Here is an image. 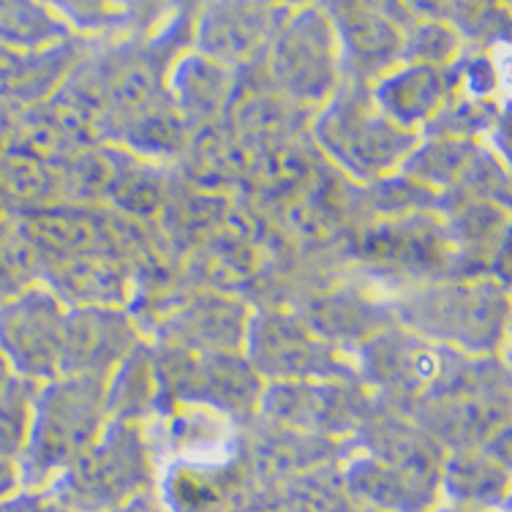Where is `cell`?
Listing matches in <instances>:
<instances>
[{"mask_svg":"<svg viewBox=\"0 0 512 512\" xmlns=\"http://www.w3.org/2000/svg\"><path fill=\"white\" fill-rule=\"evenodd\" d=\"M25 107L14 104L9 99H0V153L9 150V142L14 137V128H17V120H20V112Z\"/></svg>","mask_w":512,"mask_h":512,"instance_id":"obj_36","label":"cell"},{"mask_svg":"<svg viewBox=\"0 0 512 512\" xmlns=\"http://www.w3.org/2000/svg\"><path fill=\"white\" fill-rule=\"evenodd\" d=\"M436 512H477V510H466V507H453V504H442Z\"/></svg>","mask_w":512,"mask_h":512,"instance_id":"obj_43","label":"cell"},{"mask_svg":"<svg viewBox=\"0 0 512 512\" xmlns=\"http://www.w3.org/2000/svg\"><path fill=\"white\" fill-rule=\"evenodd\" d=\"M158 455L148 425L112 423L69 472L47 488L71 512H115L142 493L156 491Z\"/></svg>","mask_w":512,"mask_h":512,"instance_id":"obj_5","label":"cell"},{"mask_svg":"<svg viewBox=\"0 0 512 512\" xmlns=\"http://www.w3.org/2000/svg\"><path fill=\"white\" fill-rule=\"evenodd\" d=\"M256 483L243 458V444L232 455L164 461L156 493L167 512H237Z\"/></svg>","mask_w":512,"mask_h":512,"instance_id":"obj_13","label":"cell"},{"mask_svg":"<svg viewBox=\"0 0 512 512\" xmlns=\"http://www.w3.org/2000/svg\"><path fill=\"white\" fill-rule=\"evenodd\" d=\"M442 502L477 512H507L510 466L483 447L447 453L442 463Z\"/></svg>","mask_w":512,"mask_h":512,"instance_id":"obj_24","label":"cell"},{"mask_svg":"<svg viewBox=\"0 0 512 512\" xmlns=\"http://www.w3.org/2000/svg\"><path fill=\"white\" fill-rule=\"evenodd\" d=\"M20 237L41 262L66 256L112 251L107 207H79L55 202L20 213Z\"/></svg>","mask_w":512,"mask_h":512,"instance_id":"obj_20","label":"cell"},{"mask_svg":"<svg viewBox=\"0 0 512 512\" xmlns=\"http://www.w3.org/2000/svg\"><path fill=\"white\" fill-rule=\"evenodd\" d=\"M66 314L69 308L41 281L0 306V355L14 376L33 384L60 376Z\"/></svg>","mask_w":512,"mask_h":512,"instance_id":"obj_11","label":"cell"},{"mask_svg":"<svg viewBox=\"0 0 512 512\" xmlns=\"http://www.w3.org/2000/svg\"><path fill=\"white\" fill-rule=\"evenodd\" d=\"M22 55H11V52L0 50V99H9L14 93V85H17V77H20Z\"/></svg>","mask_w":512,"mask_h":512,"instance_id":"obj_35","label":"cell"},{"mask_svg":"<svg viewBox=\"0 0 512 512\" xmlns=\"http://www.w3.org/2000/svg\"><path fill=\"white\" fill-rule=\"evenodd\" d=\"M444 453L477 450L510 425V374L499 357H469L461 379L409 412Z\"/></svg>","mask_w":512,"mask_h":512,"instance_id":"obj_9","label":"cell"},{"mask_svg":"<svg viewBox=\"0 0 512 512\" xmlns=\"http://www.w3.org/2000/svg\"><path fill=\"white\" fill-rule=\"evenodd\" d=\"M77 39L55 3L0 0V50L11 55H41Z\"/></svg>","mask_w":512,"mask_h":512,"instance_id":"obj_27","label":"cell"},{"mask_svg":"<svg viewBox=\"0 0 512 512\" xmlns=\"http://www.w3.org/2000/svg\"><path fill=\"white\" fill-rule=\"evenodd\" d=\"M368 90L379 112L390 123L412 134H423V128L453 96V79L447 69L398 63Z\"/></svg>","mask_w":512,"mask_h":512,"instance_id":"obj_22","label":"cell"},{"mask_svg":"<svg viewBox=\"0 0 512 512\" xmlns=\"http://www.w3.org/2000/svg\"><path fill=\"white\" fill-rule=\"evenodd\" d=\"M346 450L349 444L297 434L262 417L243 428V458L256 485H284L319 466L338 463Z\"/></svg>","mask_w":512,"mask_h":512,"instance_id":"obj_19","label":"cell"},{"mask_svg":"<svg viewBox=\"0 0 512 512\" xmlns=\"http://www.w3.org/2000/svg\"><path fill=\"white\" fill-rule=\"evenodd\" d=\"M148 335L123 308H74L66 314L60 374L109 379Z\"/></svg>","mask_w":512,"mask_h":512,"instance_id":"obj_15","label":"cell"},{"mask_svg":"<svg viewBox=\"0 0 512 512\" xmlns=\"http://www.w3.org/2000/svg\"><path fill=\"white\" fill-rule=\"evenodd\" d=\"M39 281L63 306L74 308H131L134 273L126 259L112 251L66 256L41 262Z\"/></svg>","mask_w":512,"mask_h":512,"instance_id":"obj_18","label":"cell"},{"mask_svg":"<svg viewBox=\"0 0 512 512\" xmlns=\"http://www.w3.org/2000/svg\"><path fill=\"white\" fill-rule=\"evenodd\" d=\"M333 22L344 82L371 88L401 63L404 30L384 3H322Z\"/></svg>","mask_w":512,"mask_h":512,"instance_id":"obj_14","label":"cell"},{"mask_svg":"<svg viewBox=\"0 0 512 512\" xmlns=\"http://www.w3.org/2000/svg\"><path fill=\"white\" fill-rule=\"evenodd\" d=\"M33 493V510L30 512H71L58 496L50 491H30Z\"/></svg>","mask_w":512,"mask_h":512,"instance_id":"obj_40","label":"cell"},{"mask_svg":"<svg viewBox=\"0 0 512 512\" xmlns=\"http://www.w3.org/2000/svg\"><path fill=\"white\" fill-rule=\"evenodd\" d=\"M107 382L96 376L60 374L39 384L28 442L22 450V491H47L82 458L109 423Z\"/></svg>","mask_w":512,"mask_h":512,"instance_id":"obj_2","label":"cell"},{"mask_svg":"<svg viewBox=\"0 0 512 512\" xmlns=\"http://www.w3.org/2000/svg\"><path fill=\"white\" fill-rule=\"evenodd\" d=\"M504 109L496 104V99H472L453 90L439 115L423 128L420 137H447V139H474L485 131H493L499 123Z\"/></svg>","mask_w":512,"mask_h":512,"instance_id":"obj_31","label":"cell"},{"mask_svg":"<svg viewBox=\"0 0 512 512\" xmlns=\"http://www.w3.org/2000/svg\"><path fill=\"white\" fill-rule=\"evenodd\" d=\"M262 74L281 99L303 112H319L344 85L341 52L325 6H295L262 58Z\"/></svg>","mask_w":512,"mask_h":512,"instance_id":"obj_6","label":"cell"},{"mask_svg":"<svg viewBox=\"0 0 512 512\" xmlns=\"http://www.w3.org/2000/svg\"><path fill=\"white\" fill-rule=\"evenodd\" d=\"M319 156L333 161L346 178L360 186L395 175L420 134L404 131L384 118L371 99V90L344 82L325 107L308 123Z\"/></svg>","mask_w":512,"mask_h":512,"instance_id":"obj_3","label":"cell"},{"mask_svg":"<svg viewBox=\"0 0 512 512\" xmlns=\"http://www.w3.org/2000/svg\"><path fill=\"white\" fill-rule=\"evenodd\" d=\"M349 502L368 512H436L442 507V477L406 472L349 444L338 461Z\"/></svg>","mask_w":512,"mask_h":512,"instance_id":"obj_16","label":"cell"},{"mask_svg":"<svg viewBox=\"0 0 512 512\" xmlns=\"http://www.w3.org/2000/svg\"><path fill=\"white\" fill-rule=\"evenodd\" d=\"M387 308L393 322L406 330L472 357H496L510 319L507 286L493 278L414 281Z\"/></svg>","mask_w":512,"mask_h":512,"instance_id":"obj_1","label":"cell"},{"mask_svg":"<svg viewBox=\"0 0 512 512\" xmlns=\"http://www.w3.org/2000/svg\"><path fill=\"white\" fill-rule=\"evenodd\" d=\"M349 444L376 461L390 463L406 472L442 477V463L447 453L409 414L379 404V401Z\"/></svg>","mask_w":512,"mask_h":512,"instance_id":"obj_21","label":"cell"},{"mask_svg":"<svg viewBox=\"0 0 512 512\" xmlns=\"http://www.w3.org/2000/svg\"><path fill=\"white\" fill-rule=\"evenodd\" d=\"M167 93L194 131L216 126L224 123L235 96V71L191 50L169 71Z\"/></svg>","mask_w":512,"mask_h":512,"instance_id":"obj_23","label":"cell"},{"mask_svg":"<svg viewBox=\"0 0 512 512\" xmlns=\"http://www.w3.org/2000/svg\"><path fill=\"white\" fill-rule=\"evenodd\" d=\"M115 512H167V507L161 504V499H158L156 491H150V493H142V496H137L134 502L123 504V507H118Z\"/></svg>","mask_w":512,"mask_h":512,"instance_id":"obj_39","label":"cell"},{"mask_svg":"<svg viewBox=\"0 0 512 512\" xmlns=\"http://www.w3.org/2000/svg\"><path fill=\"white\" fill-rule=\"evenodd\" d=\"M39 384L25 382L14 376L0 390V458L3 461H20L25 442H28L30 420H33V404H36Z\"/></svg>","mask_w":512,"mask_h":512,"instance_id":"obj_32","label":"cell"},{"mask_svg":"<svg viewBox=\"0 0 512 512\" xmlns=\"http://www.w3.org/2000/svg\"><path fill=\"white\" fill-rule=\"evenodd\" d=\"M161 414L156 349L139 344L107 382V417L112 423L148 425Z\"/></svg>","mask_w":512,"mask_h":512,"instance_id":"obj_26","label":"cell"},{"mask_svg":"<svg viewBox=\"0 0 512 512\" xmlns=\"http://www.w3.org/2000/svg\"><path fill=\"white\" fill-rule=\"evenodd\" d=\"M480 142L474 139H447V137H420L414 150L401 164V175L414 180L417 186L428 188L434 194H450L461 183L463 172L469 169L474 156L480 153Z\"/></svg>","mask_w":512,"mask_h":512,"instance_id":"obj_28","label":"cell"},{"mask_svg":"<svg viewBox=\"0 0 512 512\" xmlns=\"http://www.w3.org/2000/svg\"><path fill=\"white\" fill-rule=\"evenodd\" d=\"M251 306L224 292L183 300L156 325V346L186 352H243Z\"/></svg>","mask_w":512,"mask_h":512,"instance_id":"obj_17","label":"cell"},{"mask_svg":"<svg viewBox=\"0 0 512 512\" xmlns=\"http://www.w3.org/2000/svg\"><path fill=\"white\" fill-rule=\"evenodd\" d=\"M469 357L398 322L384 325L352 349L357 379L374 401L409 412L414 406L447 393L469 365Z\"/></svg>","mask_w":512,"mask_h":512,"instance_id":"obj_4","label":"cell"},{"mask_svg":"<svg viewBox=\"0 0 512 512\" xmlns=\"http://www.w3.org/2000/svg\"><path fill=\"white\" fill-rule=\"evenodd\" d=\"M22 491L20 469L14 461H3L0 458V504L9 502L11 496H17Z\"/></svg>","mask_w":512,"mask_h":512,"instance_id":"obj_37","label":"cell"},{"mask_svg":"<svg viewBox=\"0 0 512 512\" xmlns=\"http://www.w3.org/2000/svg\"><path fill=\"white\" fill-rule=\"evenodd\" d=\"M11 379H14V371H11L9 363H6V357L0 355V390H3L6 384H9Z\"/></svg>","mask_w":512,"mask_h":512,"instance_id":"obj_42","label":"cell"},{"mask_svg":"<svg viewBox=\"0 0 512 512\" xmlns=\"http://www.w3.org/2000/svg\"><path fill=\"white\" fill-rule=\"evenodd\" d=\"M161 414L175 406H197L246 428L259 414L265 382L243 352H186L156 346ZM158 414V417H161Z\"/></svg>","mask_w":512,"mask_h":512,"instance_id":"obj_7","label":"cell"},{"mask_svg":"<svg viewBox=\"0 0 512 512\" xmlns=\"http://www.w3.org/2000/svg\"><path fill=\"white\" fill-rule=\"evenodd\" d=\"M444 22L461 36L463 47L485 50L499 39H507L510 14L507 6L491 3H444Z\"/></svg>","mask_w":512,"mask_h":512,"instance_id":"obj_33","label":"cell"},{"mask_svg":"<svg viewBox=\"0 0 512 512\" xmlns=\"http://www.w3.org/2000/svg\"><path fill=\"white\" fill-rule=\"evenodd\" d=\"M286 3H210L199 6L194 22V52L229 71L262 63L267 44L292 14Z\"/></svg>","mask_w":512,"mask_h":512,"instance_id":"obj_12","label":"cell"},{"mask_svg":"<svg viewBox=\"0 0 512 512\" xmlns=\"http://www.w3.org/2000/svg\"><path fill=\"white\" fill-rule=\"evenodd\" d=\"M77 39L123 44L153 36L172 17L164 3H55Z\"/></svg>","mask_w":512,"mask_h":512,"instance_id":"obj_25","label":"cell"},{"mask_svg":"<svg viewBox=\"0 0 512 512\" xmlns=\"http://www.w3.org/2000/svg\"><path fill=\"white\" fill-rule=\"evenodd\" d=\"M0 199L14 210H36L60 202V172L17 153H0Z\"/></svg>","mask_w":512,"mask_h":512,"instance_id":"obj_30","label":"cell"},{"mask_svg":"<svg viewBox=\"0 0 512 512\" xmlns=\"http://www.w3.org/2000/svg\"><path fill=\"white\" fill-rule=\"evenodd\" d=\"M409 22L401 41V63L406 66H431V69H450L461 55V36L444 22V3H406Z\"/></svg>","mask_w":512,"mask_h":512,"instance_id":"obj_29","label":"cell"},{"mask_svg":"<svg viewBox=\"0 0 512 512\" xmlns=\"http://www.w3.org/2000/svg\"><path fill=\"white\" fill-rule=\"evenodd\" d=\"M33 510V493L20 491L17 496H11L9 502L0 504V512H30Z\"/></svg>","mask_w":512,"mask_h":512,"instance_id":"obj_41","label":"cell"},{"mask_svg":"<svg viewBox=\"0 0 512 512\" xmlns=\"http://www.w3.org/2000/svg\"><path fill=\"white\" fill-rule=\"evenodd\" d=\"M374 395L360 379L265 384L259 414L267 423L330 442L349 444L374 409Z\"/></svg>","mask_w":512,"mask_h":512,"instance_id":"obj_10","label":"cell"},{"mask_svg":"<svg viewBox=\"0 0 512 512\" xmlns=\"http://www.w3.org/2000/svg\"><path fill=\"white\" fill-rule=\"evenodd\" d=\"M17 232H20V210H14L0 199V246L17 237Z\"/></svg>","mask_w":512,"mask_h":512,"instance_id":"obj_38","label":"cell"},{"mask_svg":"<svg viewBox=\"0 0 512 512\" xmlns=\"http://www.w3.org/2000/svg\"><path fill=\"white\" fill-rule=\"evenodd\" d=\"M243 357L265 384L355 379V360L286 306H254Z\"/></svg>","mask_w":512,"mask_h":512,"instance_id":"obj_8","label":"cell"},{"mask_svg":"<svg viewBox=\"0 0 512 512\" xmlns=\"http://www.w3.org/2000/svg\"><path fill=\"white\" fill-rule=\"evenodd\" d=\"M41 259L17 232L9 243L0 246V306L11 297L25 292L28 286L39 284Z\"/></svg>","mask_w":512,"mask_h":512,"instance_id":"obj_34","label":"cell"}]
</instances>
